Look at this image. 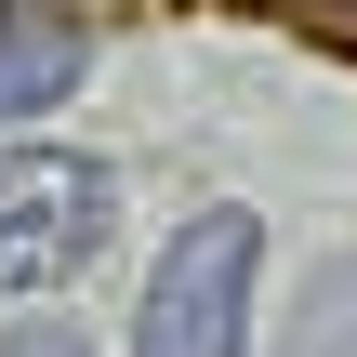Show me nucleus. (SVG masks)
I'll list each match as a JSON object with an SVG mask.
<instances>
[{
    "label": "nucleus",
    "mask_w": 357,
    "mask_h": 357,
    "mask_svg": "<svg viewBox=\"0 0 357 357\" xmlns=\"http://www.w3.org/2000/svg\"><path fill=\"white\" fill-rule=\"evenodd\" d=\"M119 185L66 146H0V291H53L106 252Z\"/></svg>",
    "instance_id": "obj_2"
},
{
    "label": "nucleus",
    "mask_w": 357,
    "mask_h": 357,
    "mask_svg": "<svg viewBox=\"0 0 357 357\" xmlns=\"http://www.w3.org/2000/svg\"><path fill=\"white\" fill-rule=\"evenodd\" d=\"M265 13H291L305 40H331V53H344V66H357V0H265Z\"/></svg>",
    "instance_id": "obj_5"
},
{
    "label": "nucleus",
    "mask_w": 357,
    "mask_h": 357,
    "mask_svg": "<svg viewBox=\"0 0 357 357\" xmlns=\"http://www.w3.org/2000/svg\"><path fill=\"white\" fill-rule=\"evenodd\" d=\"M278 357H357V252L318 265V291L291 305V344H278Z\"/></svg>",
    "instance_id": "obj_4"
},
{
    "label": "nucleus",
    "mask_w": 357,
    "mask_h": 357,
    "mask_svg": "<svg viewBox=\"0 0 357 357\" xmlns=\"http://www.w3.org/2000/svg\"><path fill=\"white\" fill-rule=\"evenodd\" d=\"M252 278H265V225L238 199L185 212L159 278H146V305H132V357H238L252 344Z\"/></svg>",
    "instance_id": "obj_1"
},
{
    "label": "nucleus",
    "mask_w": 357,
    "mask_h": 357,
    "mask_svg": "<svg viewBox=\"0 0 357 357\" xmlns=\"http://www.w3.org/2000/svg\"><path fill=\"white\" fill-rule=\"evenodd\" d=\"M0 357H93V344H79V331H53V318H13V331H0Z\"/></svg>",
    "instance_id": "obj_6"
},
{
    "label": "nucleus",
    "mask_w": 357,
    "mask_h": 357,
    "mask_svg": "<svg viewBox=\"0 0 357 357\" xmlns=\"http://www.w3.org/2000/svg\"><path fill=\"white\" fill-rule=\"evenodd\" d=\"M79 66H93L79 0H0V132H13V119H40V106H66V93H79Z\"/></svg>",
    "instance_id": "obj_3"
}]
</instances>
